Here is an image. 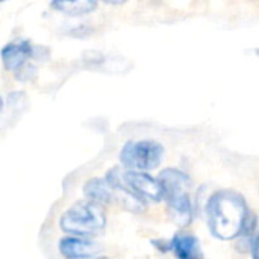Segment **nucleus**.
<instances>
[{"label":"nucleus","instance_id":"4","mask_svg":"<svg viewBox=\"0 0 259 259\" xmlns=\"http://www.w3.org/2000/svg\"><path fill=\"white\" fill-rule=\"evenodd\" d=\"M164 147L153 140L127 141L120 152V164L127 170L150 171L159 167Z\"/></svg>","mask_w":259,"mask_h":259},{"label":"nucleus","instance_id":"7","mask_svg":"<svg viewBox=\"0 0 259 259\" xmlns=\"http://www.w3.org/2000/svg\"><path fill=\"white\" fill-rule=\"evenodd\" d=\"M35 52L36 49L29 39H14L3 46L0 50V59L5 70L15 73L36 56Z\"/></svg>","mask_w":259,"mask_h":259},{"label":"nucleus","instance_id":"13","mask_svg":"<svg viewBox=\"0 0 259 259\" xmlns=\"http://www.w3.org/2000/svg\"><path fill=\"white\" fill-rule=\"evenodd\" d=\"M3 106H5V102H3V99L0 97V112L3 111Z\"/></svg>","mask_w":259,"mask_h":259},{"label":"nucleus","instance_id":"9","mask_svg":"<svg viewBox=\"0 0 259 259\" xmlns=\"http://www.w3.org/2000/svg\"><path fill=\"white\" fill-rule=\"evenodd\" d=\"M173 253L181 259L200 258L202 250H200V241L193 235V234H185L179 232L173 237L170 241Z\"/></svg>","mask_w":259,"mask_h":259},{"label":"nucleus","instance_id":"6","mask_svg":"<svg viewBox=\"0 0 259 259\" xmlns=\"http://www.w3.org/2000/svg\"><path fill=\"white\" fill-rule=\"evenodd\" d=\"M58 250L67 259H88L100 256L103 253V246L94 241V238L67 235L59 240Z\"/></svg>","mask_w":259,"mask_h":259},{"label":"nucleus","instance_id":"5","mask_svg":"<svg viewBox=\"0 0 259 259\" xmlns=\"http://www.w3.org/2000/svg\"><path fill=\"white\" fill-rule=\"evenodd\" d=\"M121 184L134 193L141 200L161 202L162 200V188L158 178L150 176L147 171L140 170H127L120 173Z\"/></svg>","mask_w":259,"mask_h":259},{"label":"nucleus","instance_id":"12","mask_svg":"<svg viewBox=\"0 0 259 259\" xmlns=\"http://www.w3.org/2000/svg\"><path fill=\"white\" fill-rule=\"evenodd\" d=\"M253 256H255V258H259V235L256 237L255 243H253Z\"/></svg>","mask_w":259,"mask_h":259},{"label":"nucleus","instance_id":"2","mask_svg":"<svg viewBox=\"0 0 259 259\" xmlns=\"http://www.w3.org/2000/svg\"><path fill=\"white\" fill-rule=\"evenodd\" d=\"M105 206L88 199L74 202L59 217V229L67 235L97 238L106 229Z\"/></svg>","mask_w":259,"mask_h":259},{"label":"nucleus","instance_id":"8","mask_svg":"<svg viewBox=\"0 0 259 259\" xmlns=\"http://www.w3.org/2000/svg\"><path fill=\"white\" fill-rule=\"evenodd\" d=\"M83 194L88 200L106 206L115 202V191L105 178H91L83 185Z\"/></svg>","mask_w":259,"mask_h":259},{"label":"nucleus","instance_id":"1","mask_svg":"<svg viewBox=\"0 0 259 259\" xmlns=\"http://www.w3.org/2000/svg\"><path fill=\"white\" fill-rule=\"evenodd\" d=\"M249 206L241 194L232 190H220L211 196L206 215L211 234L219 240H232L243 231Z\"/></svg>","mask_w":259,"mask_h":259},{"label":"nucleus","instance_id":"3","mask_svg":"<svg viewBox=\"0 0 259 259\" xmlns=\"http://www.w3.org/2000/svg\"><path fill=\"white\" fill-rule=\"evenodd\" d=\"M158 181L162 188V199L167 203L170 219L181 228L188 226L193 220L190 178L181 170L165 168L159 173Z\"/></svg>","mask_w":259,"mask_h":259},{"label":"nucleus","instance_id":"14","mask_svg":"<svg viewBox=\"0 0 259 259\" xmlns=\"http://www.w3.org/2000/svg\"><path fill=\"white\" fill-rule=\"evenodd\" d=\"M3 2H6V0H0V3H3Z\"/></svg>","mask_w":259,"mask_h":259},{"label":"nucleus","instance_id":"11","mask_svg":"<svg viewBox=\"0 0 259 259\" xmlns=\"http://www.w3.org/2000/svg\"><path fill=\"white\" fill-rule=\"evenodd\" d=\"M99 2H103L106 5H114V6H118V5H123L126 3L127 0H99Z\"/></svg>","mask_w":259,"mask_h":259},{"label":"nucleus","instance_id":"10","mask_svg":"<svg viewBox=\"0 0 259 259\" xmlns=\"http://www.w3.org/2000/svg\"><path fill=\"white\" fill-rule=\"evenodd\" d=\"M99 0H50V8L70 17H82L97 9Z\"/></svg>","mask_w":259,"mask_h":259}]
</instances>
